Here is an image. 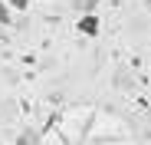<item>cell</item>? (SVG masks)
Segmentation results:
<instances>
[{
    "mask_svg": "<svg viewBox=\"0 0 151 145\" xmlns=\"http://www.w3.org/2000/svg\"><path fill=\"white\" fill-rule=\"evenodd\" d=\"M76 30H79L82 36H99V30H102V20L92 13H79V23H76Z\"/></svg>",
    "mask_w": 151,
    "mask_h": 145,
    "instance_id": "6da1fadb",
    "label": "cell"
},
{
    "mask_svg": "<svg viewBox=\"0 0 151 145\" xmlns=\"http://www.w3.org/2000/svg\"><path fill=\"white\" fill-rule=\"evenodd\" d=\"M17 145H40V135H36L33 129H23V132L17 135Z\"/></svg>",
    "mask_w": 151,
    "mask_h": 145,
    "instance_id": "7a4b0ae2",
    "label": "cell"
},
{
    "mask_svg": "<svg viewBox=\"0 0 151 145\" xmlns=\"http://www.w3.org/2000/svg\"><path fill=\"white\" fill-rule=\"evenodd\" d=\"M72 7H76V13H92L99 7V0H72Z\"/></svg>",
    "mask_w": 151,
    "mask_h": 145,
    "instance_id": "3957f363",
    "label": "cell"
},
{
    "mask_svg": "<svg viewBox=\"0 0 151 145\" xmlns=\"http://www.w3.org/2000/svg\"><path fill=\"white\" fill-rule=\"evenodd\" d=\"M13 10L7 7V0H0V27H10V23H13V17H10Z\"/></svg>",
    "mask_w": 151,
    "mask_h": 145,
    "instance_id": "277c9868",
    "label": "cell"
},
{
    "mask_svg": "<svg viewBox=\"0 0 151 145\" xmlns=\"http://www.w3.org/2000/svg\"><path fill=\"white\" fill-rule=\"evenodd\" d=\"M30 4H33V0H7V7H10V10H20V13L27 10Z\"/></svg>",
    "mask_w": 151,
    "mask_h": 145,
    "instance_id": "5b68a950",
    "label": "cell"
}]
</instances>
